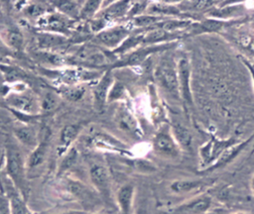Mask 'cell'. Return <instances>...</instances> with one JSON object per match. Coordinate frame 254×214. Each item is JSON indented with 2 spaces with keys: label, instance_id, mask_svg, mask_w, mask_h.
I'll list each match as a JSON object with an SVG mask.
<instances>
[{
  "label": "cell",
  "instance_id": "20",
  "mask_svg": "<svg viewBox=\"0 0 254 214\" xmlns=\"http://www.w3.org/2000/svg\"><path fill=\"white\" fill-rule=\"evenodd\" d=\"M254 137V135H252L249 139H247L246 141H242V142H237L236 144L228 147L219 157L218 159L207 168H205L204 170H202L201 172H209V171H213L216 170L218 168H221L223 166H225L226 164H228L229 162H231L248 145V143L252 140V138Z\"/></svg>",
  "mask_w": 254,
  "mask_h": 214
},
{
  "label": "cell",
  "instance_id": "2",
  "mask_svg": "<svg viewBox=\"0 0 254 214\" xmlns=\"http://www.w3.org/2000/svg\"><path fill=\"white\" fill-rule=\"evenodd\" d=\"M155 78L159 87L175 100H180L177 62L171 57H163L155 70Z\"/></svg>",
  "mask_w": 254,
  "mask_h": 214
},
{
  "label": "cell",
  "instance_id": "15",
  "mask_svg": "<svg viewBox=\"0 0 254 214\" xmlns=\"http://www.w3.org/2000/svg\"><path fill=\"white\" fill-rule=\"evenodd\" d=\"M114 121L118 129L121 130L122 132L136 139L141 138L138 122L133 113L125 104H121L118 107L114 116Z\"/></svg>",
  "mask_w": 254,
  "mask_h": 214
},
{
  "label": "cell",
  "instance_id": "17",
  "mask_svg": "<svg viewBox=\"0 0 254 214\" xmlns=\"http://www.w3.org/2000/svg\"><path fill=\"white\" fill-rule=\"evenodd\" d=\"M81 125L67 124L62 128L58 138L56 153L59 158H62L71 147L81 132Z\"/></svg>",
  "mask_w": 254,
  "mask_h": 214
},
{
  "label": "cell",
  "instance_id": "10",
  "mask_svg": "<svg viewBox=\"0 0 254 214\" xmlns=\"http://www.w3.org/2000/svg\"><path fill=\"white\" fill-rule=\"evenodd\" d=\"M130 25H115L95 34L94 39L97 44L113 52L130 36Z\"/></svg>",
  "mask_w": 254,
  "mask_h": 214
},
{
  "label": "cell",
  "instance_id": "8",
  "mask_svg": "<svg viewBox=\"0 0 254 214\" xmlns=\"http://www.w3.org/2000/svg\"><path fill=\"white\" fill-rule=\"evenodd\" d=\"M176 46V43H169L163 45H155V46H141L132 52L122 55L120 59L113 62L109 66V68L113 69L116 67H124V66H134L138 65L145 61V59L151 54H155L157 53H163L172 49Z\"/></svg>",
  "mask_w": 254,
  "mask_h": 214
},
{
  "label": "cell",
  "instance_id": "11",
  "mask_svg": "<svg viewBox=\"0 0 254 214\" xmlns=\"http://www.w3.org/2000/svg\"><path fill=\"white\" fill-rule=\"evenodd\" d=\"M237 142L238 141L235 140L234 138L220 140L215 137H212L199 150L201 164L203 166V169H201L200 171H202L205 168H207L208 166H210L228 147L236 144Z\"/></svg>",
  "mask_w": 254,
  "mask_h": 214
},
{
  "label": "cell",
  "instance_id": "13",
  "mask_svg": "<svg viewBox=\"0 0 254 214\" xmlns=\"http://www.w3.org/2000/svg\"><path fill=\"white\" fill-rule=\"evenodd\" d=\"M51 142H52L51 130L49 128H46L42 132H40L39 143L31 151V154L29 155L26 160L27 171L38 168L40 165H42L46 161L50 152Z\"/></svg>",
  "mask_w": 254,
  "mask_h": 214
},
{
  "label": "cell",
  "instance_id": "12",
  "mask_svg": "<svg viewBox=\"0 0 254 214\" xmlns=\"http://www.w3.org/2000/svg\"><path fill=\"white\" fill-rule=\"evenodd\" d=\"M115 81L113 71L111 68H106L102 75L99 77L94 87L92 88V98L94 110L101 113L107 103L109 91Z\"/></svg>",
  "mask_w": 254,
  "mask_h": 214
},
{
  "label": "cell",
  "instance_id": "40",
  "mask_svg": "<svg viewBox=\"0 0 254 214\" xmlns=\"http://www.w3.org/2000/svg\"><path fill=\"white\" fill-rule=\"evenodd\" d=\"M11 54V52L2 44H0V56H6L9 55Z\"/></svg>",
  "mask_w": 254,
  "mask_h": 214
},
{
  "label": "cell",
  "instance_id": "19",
  "mask_svg": "<svg viewBox=\"0 0 254 214\" xmlns=\"http://www.w3.org/2000/svg\"><path fill=\"white\" fill-rule=\"evenodd\" d=\"M36 42L40 51L51 53L64 49L68 45V39L66 37L48 32H40L36 37Z\"/></svg>",
  "mask_w": 254,
  "mask_h": 214
},
{
  "label": "cell",
  "instance_id": "1",
  "mask_svg": "<svg viewBox=\"0 0 254 214\" xmlns=\"http://www.w3.org/2000/svg\"><path fill=\"white\" fill-rule=\"evenodd\" d=\"M5 171L7 177L26 199L29 191L27 184V165L19 145L12 139H9L5 146Z\"/></svg>",
  "mask_w": 254,
  "mask_h": 214
},
{
  "label": "cell",
  "instance_id": "33",
  "mask_svg": "<svg viewBox=\"0 0 254 214\" xmlns=\"http://www.w3.org/2000/svg\"><path fill=\"white\" fill-rule=\"evenodd\" d=\"M0 70L4 75V78L8 82H14L19 80L27 79V74L24 70L19 67L11 66V65H4L0 64Z\"/></svg>",
  "mask_w": 254,
  "mask_h": 214
},
{
  "label": "cell",
  "instance_id": "36",
  "mask_svg": "<svg viewBox=\"0 0 254 214\" xmlns=\"http://www.w3.org/2000/svg\"><path fill=\"white\" fill-rule=\"evenodd\" d=\"M124 94V86L122 84H120L117 81H114L109 94H108V99L107 102H113L115 100H119L122 98Z\"/></svg>",
  "mask_w": 254,
  "mask_h": 214
},
{
  "label": "cell",
  "instance_id": "45",
  "mask_svg": "<svg viewBox=\"0 0 254 214\" xmlns=\"http://www.w3.org/2000/svg\"><path fill=\"white\" fill-rule=\"evenodd\" d=\"M0 41H1V39H0Z\"/></svg>",
  "mask_w": 254,
  "mask_h": 214
},
{
  "label": "cell",
  "instance_id": "44",
  "mask_svg": "<svg viewBox=\"0 0 254 214\" xmlns=\"http://www.w3.org/2000/svg\"><path fill=\"white\" fill-rule=\"evenodd\" d=\"M95 214H99V213H95Z\"/></svg>",
  "mask_w": 254,
  "mask_h": 214
},
{
  "label": "cell",
  "instance_id": "24",
  "mask_svg": "<svg viewBox=\"0 0 254 214\" xmlns=\"http://www.w3.org/2000/svg\"><path fill=\"white\" fill-rule=\"evenodd\" d=\"M132 2L130 1H117L111 2L108 6L101 8L96 16L105 19L107 22L127 17Z\"/></svg>",
  "mask_w": 254,
  "mask_h": 214
},
{
  "label": "cell",
  "instance_id": "39",
  "mask_svg": "<svg viewBox=\"0 0 254 214\" xmlns=\"http://www.w3.org/2000/svg\"><path fill=\"white\" fill-rule=\"evenodd\" d=\"M53 214H88L86 211L82 210H68V211H64L60 213H53Z\"/></svg>",
  "mask_w": 254,
  "mask_h": 214
},
{
  "label": "cell",
  "instance_id": "28",
  "mask_svg": "<svg viewBox=\"0 0 254 214\" xmlns=\"http://www.w3.org/2000/svg\"><path fill=\"white\" fill-rule=\"evenodd\" d=\"M56 11L64 14V16L76 21L79 17V12L83 2L79 1H51L49 2Z\"/></svg>",
  "mask_w": 254,
  "mask_h": 214
},
{
  "label": "cell",
  "instance_id": "7",
  "mask_svg": "<svg viewBox=\"0 0 254 214\" xmlns=\"http://www.w3.org/2000/svg\"><path fill=\"white\" fill-rule=\"evenodd\" d=\"M74 20L54 10L37 21L38 27L42 32L58 34L64 37L72 34L74 31Z\"/></svg>",
  "mask_w": 254,
  "mask_h": 214
},
{
  "label": "cell",
  "instance_id": "22",
  "mask_svg": "<svg viewBox=\"0 0 254 214\" xmlns=\"http://www.w3.org/2000/svg\"><path fill=\"white\" fill-rule=\"evenodd\" d=\"M14 135L19 144L31 150L38 145L40 140V132L36 130L35 126L25 122L14 128Z\"/></svg>",
  "mask_w": 254,
  "mask_h": 214
},
{
  "label": "cell",
  "instance_id": "16",
  "mask_svg": "<svg viewBox=\"0 0 254 214\" xmlns=\"http://www.w3.org/2000/svg\"><path fill=\"white\" fill-rule=\"evenodd\" d=\"M212 204V199L207 194H198L190 200L178 205L172 212L178 214H203L207 212Z\"/></svg>",
  "mask_w": 254,
  "mask_h": 214
},
{
  "label": "cell",
  "instance_id": "6",
  "mask_svg": "<svg viewBox=\"0 0 254 214\" xmlns=\"http://www.w3.org/2000/svg\"><path fill=\"white\" fill-rule=\"evenodd\" d=\"M153 151L160 157L165 159L175 160L181 156V148L176 142L171 127L168 124H163L155 133L152 141Z\"/></svg>",
  "mask_w": 254,
  "mask_h": 214
},
{
  "label": "cell",
  "instance_id": "37",
  "mask_svg": "<svg viewBox=\"0 0 254 214\" xmlns=\"http://www.w3.org/2000/svg\"><path fill=\"white\" fill-rule=\"evenodd\" d=\"M240 59L242 60V62L244 63V65L247 67V69L249 70V73L251 75V78H252V81H253V86H254V65L245 57L241 56Z\"/></svg>",
  "mask_w": 254,
  "mask_h": 214
},
{
  "label": "cell",
  "instance_id": "4",
  "mask_svg": "<svg viewBox=\"0 0 254 214\" xmlns=\"http://www.w3.org/2000/svg\"><path fill=\"white\" fill-rule=\"evenodd\" d=\"M88 177L92 188L97 192L99 197L105 202L109 203L112 199L111 191V177L108 168L105 164L97 160L88 161Z\"/></svg>",
  "mask_w": 254,
  "mask_h": 214
},
{
  "label": "cell",
  "instance_id": "34",
  "mask_svg": "<svg viewBox=\"0 0 254 214\" xmlns=\"http://www.w3.org/2000/svg\"><path fill=\"white\" fill-rule=\"evenodd\" d=\"M85 89L82 86L75 85H64L58 89L60 95L64 96L69 101H77L82 98Z\"/></svg>",
  "mask_w": 254,
  "mask_h": 214
},
{
  "label": "cell",
  "instance_id": "26",
  "mask_svg": "<svg viewBox=\"0 0 254 214\" xmlns=\"http://www.w3.org/2000/svg\"><path fill=\"white\" fill-rule=\"evenodd\" d=\"M213 179H178L170 184V189L177 194H187L202 189L211 183Z\"/></svg>",
  "mask_w": 254,
  "mask_h": 214
},
{
  "label": "cell",
  "instance_id": "41",
  "mask_svg": "<svg viewBox=\"0 0 254 214\" xmlns=\"http://www.w3.org/2000/svg\"><path fill=\"white\" fill-rule=\"evenodd\" d=\"M134 214H148L144 209H138Z\"/></svg>",
  "mask_w": 254,
  "mask_h": 214
},
{
  "label": "cell",
  "instance_id": "5",
  "mask_svg": "<svg viewBox=\"0 0 254 214\" xmlns=\"http://www.w3.org/2000/svg\"><path fill=\"white\" fill-rule=\"evenodd\" d=\"M4 101L11 110L23 115L38 116L41 113L40 99L34 92L25 88L9 92Z\"/></svg>",
  "mask_w": 254,
  "mask_h": 214
},
{
  "label": "cell",
  "instance_id": "35",
  "mask_svg": "<svg viewBox=\"0 0 254 214\" xmlns=\"http://www.w3.org/2000/svg\"><path fill=\"white\" fill-rule=\"evenodd\" d=\"M130 166L143 173H152L157 170L156 165L153 162L144 159H134L130 160Z\"/></svg>",
  "mask_w": 254,
  "mask_h": 214
},
{
  "label": "cell",
  "instance_id": "9",
  "mask_svg": "<svg viewBox=\"0 0 254 214\" xmlns=\"http://www.w3.org/2000/svg\"><path fill=\"white\" fill-rule=\"evenodd\" d=\"M62 189L72 199L77 200L81 205L90 206L95 201L97 192L84 182L68 176H62Z\"/></svg>",
  "mask_w": 254,
  "mask_h": 214
},
{
  "label": "cell",
  "instance_id": "25",
  "mask_svg": "<svg viewBox=\"0 0 254 214\" xmlns=\"http://www.w3.org/2000/svg\"><path fill=\"white\" fill-rule=\"evenodd\" d=\"M135 186L132 183H125L119 187L116 193V203L120 214H132Z\"/></svg>",
  "mask_w": 254,
  "mask_h": 214
},
{
  "label": "cell",
  "instance_id": "42",
  "mask_svg": "<svg viewBox=\"0 0 254 214\" xmlns=\"http://www.w3.org/2000/svg\"><path fill=\"white\" fill-rule=\"evenodd\" d=\"M251 188H252V191L254 193V174L252 176V179H251Z\"/></svg>",
  "mask_w": 254,
  "mask_h": 214
},
{
  "label": "cell",
  "instance_id": "29",
  "mask_svg": "<svg viewBox=\"0 0 254 214\" xmlns=\"http://www.w3.org/2000/svg\"><path fill=\"white\" fill-rule=\"evenodd\" d=\"M49 6L51 4L43 3V2H26L24 3V6L22 7L23 14L30 19H36L37 21L41 19L44 15L52 11L53 9H49Z\"/></svg>",
  "mask_w": 254,
  "mask_h": 214
},
{
  "label": "cell",
  "instance_id": "30",
  "mask_svg": "<svg viewBox=\"0 0 254 214\" xmlns=\"http://www.w3.org/2000/svg\"><path fill=\"white\" fill-rule=\"evenodd\" d=\"M103 5L102 1L99 0H90L82 3L78 20L89 22L96 17L98 12L101 10V6Z\"/></svg>",
  "mask_w": 254,
  "mask_h": 214
},
{
  "label": "cell",
  "instance_id": "3",
  "mask_svg": "<svg viewBox=\"0 0 254 214\" xmlns=\"http://www.w3.org/2000/svg\"><path fill=\"white\" fill-rule=\"evenodd\" d=\"M85 145L89 149L108 151L122 156L132 157V154L129 152V147L124 144V142L104 130L91 131L85 140Z\"/></svg>",
  "mask_w": 254,
  "mask_h": 214
},
{
  "label": "cell",
  "instance_id": "31",
  "mask_svg": "<svg viewBox=\"0 0 254 214\" xmlns=\"http://www.w3.org/2000/svg\"><path fill=\"white\" fill-rule=\"evenodd\" d=\"M59 105V96L56 92L52 90H47L44 92L40 98V109L41 114H51L53 113Z\"/></svg>",
  "mask_w": 254,
  "mask_h": 214
},
{
  "label": "cell",
  "instance_id": "38",
  "mask_svg": "<svg viewBox=\"0 0 254 214\" xmlns=\"http://www.w3.org/2000/svg\"><path fill=\"white\" fill-rule=\"evenodd\" d=\"M10 92V87L4 83H0V100H4Z\"/></svg>",
  "mask_w": 254,
  "mask_h": 214
},
{
  "label": "cell",
  "instance_id": "18",
  "mask_svg": "<svg viewBox=\"0 0 254 214\" xmlns=\"http://www.w3.org/2000/svg\"><path fill=\"white\" fill-rule=\"evenodd\" d=\"M4 46L12 53H21L24 49V36L21 29L13 22H8L0 36Z\"/></svg>",
  "mask_w": 254,
  "mask_h": 214
},
{
  "label": "cell",
  "instance_id": "32",
  "mask_svg": "<svg viewBox=\"0 0 254 214\" xmlns=\"http://www.w3.org/2000/svg\"><path fill=\"white\" fill-rule=\"evenodd\" d=\"M79 158V154L74 147H71L63 157L59 165L58 175L63 176L66 171H68L72 166L75 165L77 160Z\"/></svg>",
  "mask_w": 254,
  "mask_h": 214
},
{
  "label": "cell",
  "instance_id": "27",
  "mask_svg": "<svg viewBox=\"0 0 254 214\" xmlns=\"http://www.w3.org/2000/svg\"><path fill=\"white\" fill-rule=\"evenodd\" d=\"M172 134L178 143L181 150L189 151L191 148L192 144V135L190 131L182 123L175 122L172 125H170Z\"/></svg>",
  "mask_w": 254,
  "mask_h": 214
},
{
  "label": "cell",
  "instance_id": "21",
  "mask_svg": "<svg viewBox=\"0 0 254 214\" xmlns=\"http://www.w3.org/2000/svg\"><path fill=\"white\" fill-rule=\"evenodd\" d=\"M145 14L161 18H183L185 14L181 11L178 3L170 2H149Z\"/></svg>",
  "mask_w": 254,
  "mask_h": 214
},
{
  "label": "cell",
  "instance_id": "14",
  "mask_svg": "<svg viewBox=\"0 0 254 214\" xmlns=\"http://www.w3.org/2000/svg\"><path fill=\"white\" fill-rule=\"evenodd\" d=\"M178 83L181 100L188 105L193 104V98L190 88V63L187 56H181L177 61Z\"/></svg>",
  "mask_w": 254,
  "mask_h": 214
},
{
  "label": "cell",
  "instance_id": "23",
  "mask_svg": "<svg viewBox=\"0 0 254 214\" xmlns=\"http://www.w3.org/2000/svg\"><path fill=\"white\" fill-rule=\"evenodd\" d=\"M5 184V194L9 200L10 214H32L26 206L25 198L7 177Z\"/></svg>",
  "mask_w": 254,
  "mask_h": 214
},
{
  "label": "cell",
  "instance_id": "43",
  "mask_svg": "<svg viewBox=\"0 0 254 214\" xmlns=\"http://www.w3.org/2000/svg\"><path fill=\"white\" fill-rule=\"evenodd\" d=\"M230 214H251V213L243 212V211H237V212H233V213H230Z\"/></svg>",
  "mask_w": 254,
  "mask_h": 214
}]
</instances>
